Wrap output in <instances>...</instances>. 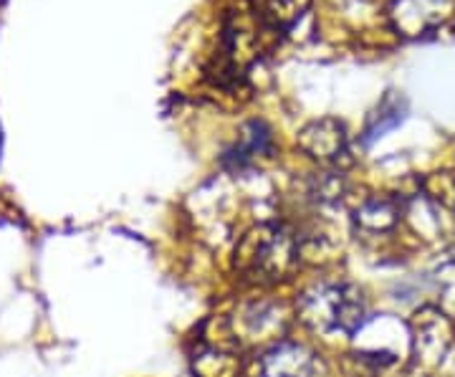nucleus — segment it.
Segmentation results:
<instances>
[{"instance_id": "1", "label": "nucleus", "mask_w": 455, "mask_h": 377, "mask_svg": "<svg viewBox=\"0 0 455 377\" xmlns=\"http://www.w3.org/2000/svg\"><path fill=\"white\" fill-rule=\"evenodd\" d=\"M299 263V244L278 226L248 230L235 248V271L251 284H276Z\"/></svg>"}, {"instance_id": "2", "label": "nucleus", "mask_w": 455, "mask_h": 377, "mask_svg": "<svg viewBox=\"0 0 455 377\" xmlns=\"http://www.w3.org/2000/svg\"><path fill=\"white\" fill-rule=\"evenodd\" d=\"M296 314L314 332L355 334L364 325V299L352 284H316L296 301Z\"/></svg>"}, {"instance_id": "3", "label": "nucleus", "mask_w": 455, "mask_h": 377, "mask_svg": "<svg viewBox=\"0 0 455 377\" xmlns=\"http://www.w3.org/2000/svg\"><path fill=\"white\" fill-rule=\"evenodd\" d=\"M410 342L415 360L425 367H435L445 360L455 342V327L448 314L438 307H423L410 322Z\"/></svg>"}, {"instance_id": "4", "label": "nucleus", "mask_w": 455, "mask_h": 377, "mask_svg": "<svg viewBox=\"0 0 455 377\" xmlns=\"http://www.w3.org/2000/svg\"><path fill=\"white\" fill-rule=\"evenodd\" d=\"M322 357L299 342H276L263 349L256 362L251 377H324Z\"/></svg>"}, {"instance_id": "5", "label": "nucleus", "mask_w": 455, "mask_h": 377, "mask_svg": "<svg viewBox=\"0 0 455 377\" xmlns=\"http://www.w3.org/2000/svg\"><path fill=\"white\" fill-rule=\"evenodd\" d=\"M299 145L304 152H309V157L322 160V163H334L339 160L347 149V134L344 127L334 119H322L314 122L307 130L299 134Z\"/></svg>"}, {"instance_id": "6", "label": "nucleus", "mask_w": 455, "mask_h": 377, "mask_svg": "<svg viewBox=\"0 0 455 377\" xmlns=\"http://www.w3.org/2000/svg\"><path fill=\"white\" fill-rule=\"evenodd\" d=\"M400 221H403V205L400 200L392 197H372L355 213V226L367 238L387 236L400 226Z\"/></svg>"}, {"instance_id": "7", "label": "nucleus", "mask_w": 455, "mask_h": 377, "mask_svg": "<svg viewBox=\"0 0 455 377\" xmlns=\"http://www.w3.org/2000/svg\"><path fill=\"white\" fill-rule=\"evenodd\" d=\"M196 373L200 377H235L241 373V357L228 347L211 345L196 355Z\"/></svg>"}, {"instance_id": "8", "label": "nucleus", "mask_w": 455, "mask_h": 377, "mask_svg": "<svg viewBox=\"0 0 455 377\" xmlns=\"http://www.w3.org/2000/svg\"><path fill=\"white\" fill-rule=\"evenodd\" d=\"M438 274L443 277V279L455 281V248L453 251H448V253H445V259L438 263Z\"/></svg>"}]
</instances>
